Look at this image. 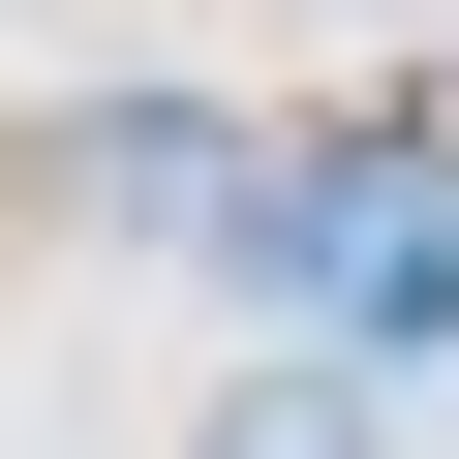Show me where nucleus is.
I'll list each match as a JSON object with an SVG mask.
<instances>
[{
  "mask_svg": "<svg viewBox=\"0 0 459 459\" xmlns=\"http://www.w3.org/2000/svg\"><path fill=\"white\" fill-rule=\"evenodd\" d=\"M184 459H398V368H368V337H276V368L184 398Z\"/></svg>",
  "mask_w": 459,
  "mask_h": 459,
  "instance_id": "1",
  "label": "nucleus"
}]
</instances>
